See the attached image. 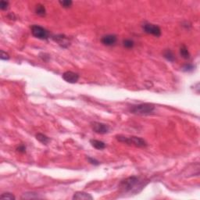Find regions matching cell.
<instances>
[{"label": "cell", "mask_w": 200, "mask_h": 200, "mask_svg": "<svg viewBox=\"0 0 200 200\" xmlns=\"http://www.w3.org/2000/svg\"><path fill=\"white\" fill-rule=\"evenodd\" d=\"M38 195L34 192H26L23 194L21 196L22 199H38Z\"/></svg>", "instance_id": "cell-16"}, {"label": "cell", "mask_w": 200, "mask_h": 200, "mask_svg": "<svg viewBox=\"0 0 200 200\" xmlns=\"http://www.w3.org/2000/svg\"><path fill=\"white\" fill-rule=\"evenodd\" d=\"M195 69V67H194L192 64H185V65L183 66L182 67V70L184 71V72H189V71H192V70Z\"/></svg>", "instance_id": "cell-20"}, {"label": "cell", "mask_w": 200, "mask_h": 200, "mask_svg": "<svg viewBox=\"0 0 200 200\" xmlns=\"http://www.w3.org/2000/svg\"><path fill=\"white\" fill-rule=\"evenodd\" d=\"M16 150H17V152H19V153H26V147L22 145V146H19L18 148H16Z\"/></svg>", "instance_id": "cell-24"}, {"label": "cell", "mask_w": 200, "mask_h": 200, "mask_svg": "<svg viewBox=\"0 0 200 200\" xmlns=\"http://www.w3.org/2000/svg\"><path fill=\"white\" fill-rule=\"evenodd\" d=\"M116 138L119 142H124L125 144L130 145V146L139 147V148H144V147L147 146V142L143 138L139 137H136V136L127 137V136H124V135H116Z\"/></svg>", "instance_id": "cell-2"}, {"label": "cell", "mask_w": 200, "mask_h": 200, "mask_svg": "<svg viewBox=\"0 0 200 200\" xmlns=\"http://www.w3.org/2000/svg\"><path fill=\"white\" fill-rule=\"evenodd\" d=\"M59 2L63 8H70L73 4V2L70 0H63V1H59Z\"/></svg>", "instance_id": "cell-19"}, {"label": "cell", "mask_w": 200, "mask_h": 200, "mask_svg": "<svg viewBox=\"0 0 200 200\" xmlns=\"http://www.w3.org/2000/svg\"><path fill=\"white\" fill-rule=\"evenodd\" d=\"M180 54L181 56L184 59H188L190 58V53H189V49H188V48H187L184 45H183L181 47Z\"/></svg>", "instance_id": "cell-15"}, {"label": "cell", "mask_w": 200, "mask_h": 200, "mask_svg": "<svg viewBox=\"0 0 200 200\" xmlns=\"http://www.w3.org/2000/svg\"><path fill=\"white\" fill-rule=\"evenodd\" d=\"M8 6H9V2H6V1H1L0 2V9L2 10H6V9H8Z\"/></svg>", "instance_id": "cell-21"}, {"label": "cell", "mask_w": 200, "mask_h": 200, "mask_svg": "<svg viewBox=\"0 0 200 200\" xmlns=\"http://www.w3.org/2000/svg\"><path fill=\"white\" fill-rule=\"evenodd\" d=\"M52 40L55 41L56 42H57L59 45H60L61 47L63 48H67L68 45H70L69 44V42H68L67 38L63 35V34H58V35H54V36L52 37Z\"/></svg>", "instance_id": "cell-8"}, {"label": "cell", "mask_w": 200, "mask_h": 200, "mask_svg": "<svg viewBox=\"0 0 200 200\" xmlns=\"http://www.w3.org/2000/svg\"><path fill=\"white\" fill-rule=\"evenodd\" d=\"M0 199H8V200H14L15 199V196L12 193L9 192H6V193H2L0 196Z\"/></svg>", "instance_id": "cell-17"}, {"label": "cell", "mask_w": 200, "mask_h": 200, "mask_svg": "<svg viewBox=\"0 0 200 200\" xmlns=\"http://www.w3.org/2000/svg\"><path fill=\"white\" fill-rule=\"evenodd\" d=\"M163 56L166 60L170 61V62H173V61L175 60V56L173 55V52L170 49L166 50V51L164 52Z\"/></svg>", "instance_id": "cell-14"}, {"label": "cell", "mask_w": 200, "mask_h": 200, "mask_svg": "<svg viewBox=\"0 0 200 200\" xmlns=\"http://www.w3.org/2000/svg\"><path fill=\"white\" fill-rule=\"evenodd\" d=\"M91 127L92 130H94L95 133L100 134V135H105L107 134L110 130V127L107 124L99 123V122H92L91 123Z\"/></svg>", "instance_id": "cell-6"}, {"label": "cell", "mask_w": 200, "mask_h": 200, "mask_svg": "<svg viewBox=\"0 0 200 200\" xmlns=\"http://www.w3.org/2000/svg\"><path fill=\"white\" fill-rule=\"evenodd\" d=\"M73 199L75 200H92L93 197L90 194L83 192V191H77L73 196Z\"/></svg>", "instance_id": "cell-10"}, {"label": "cell", "mask_w": 200, "mask_h": 200, "mask_svg": "<svg viewBox=\"0 0 200 200\" xmlns=\"http://www.w3.org/2000/svg\"><path fill=\"white\" fill-rule=\"evenodd\" d=\"M146 182L139 177L131 176L120 182L119 189L122 193H138L145 187Z\"/></svg>", "instance_id": "cell-1"}, {"label": "cell", "mask_w": 200, "mask_h": 200, "mask_svg": "<svg viewBox=\"0 0 200 200\" xmlns=\"http://www.w3.org/2000/svg\"><path fill=\"white\" fill-rule=\"evenodd\" d=\"M155 110V106L150 103H141L132 105L129 107V111L131 113L138 115H148L153 113Z\"/></svg>", "instance_id": "cell-3"}, {"label": "cell", "mask_w": 200, "mask_h": 200, "mask_svg": "<svg viewBox=\"0 0 200 200\" xmlns=\"http://www.w3.org/2000/svg\"><path fill=\"white\" fill-rule=\"evenodd\" d=\"M63 79L65 81L70 84H75L77 82L79 79V75L77 73L72 71H66L63 74Z\"/></svg>", "instance_id": "cell-7"}, {"label": "cell", "mask_w": 200, "mask_h": 200, "mask_svg": "<svg viewBox=\"0 0 200 200\" xmlns=\"http://www.w3.org/2000/svg\"><path fill=\"white\" fill-rule=\"evenodd\" d=\"M90 143L96 149H104L106 148V143L102 141H99V140H95V139H92L90 140Z\"/></svg>", "instance_id": "cell-11"}, {"label": "cell", "mask_w": 200, "mask_h": 200, "mask_svg": "<svg viewBox=\"0 0 200 200\" xmlns=\"http://www.w3.org/2000/svg\"><path fill=\"white\" fill-rule=\"evenodd\" d=\"M9 59V56L8 53H6V52H5L3 50H2L1 51V59H2V60H8Z\"/></svg>", "instance_id": "cell-22"}, {"label": "cell", "mask_w": 200, "mask_h": 200, "mask_svg": "<svg viewBox=\"0 0 200 200\" xmlns=\"http://www.w3.org/2000/svg\"><path fill=\"white\" fill-rule=\"evenodd\" d=\"M32 30V33L33 34V36L35 38H38V39H48L49 37V33L47 30L45 29L44 27H41L39 25H33L31 27Z\"/></svg>", "instance_id": "cell-4"}, {"label": "cell", "mask_w": 200, "mask_h": 200, "mask_svg": "<svg viewBox=\"0 0 200 200\" xmlns=\"http://www.w3.org/2000/svg\"><path fill=\"white\" fill-rule=\"evenodd\" d=\"M87 160L89 161L90 163L93 164V165H95V166H98V165H99V163H100L98 160H96L95 159H93V158H92V157H89V156L87 157Z\"/></svg>", "instance_id": "cell-23"}, {"label": "cell", "mask_w": 200, "mask_h": 200, "mask_svg": "<svg viewBox=\"0 0 200 200\" xmlns=\"http://www.w3.org/2000/svg\"><path fill=\"white\" fill-rule=\"evenodd\" d=\"M36 139L38 140L41 143H42L43 145H47L49 142H50L49 138L47 137L46 135H43V134H41V133H38L36 135Z\"/></svg>", "instance_id": "cell-12"}, {"label": "cell", "mask_w": 200, "mask_h": 200, "mask_svg": "<svg viewBox=\"0 0 200 200\" xmlns=\"http://www.w3.org/2000/svg\"><path fill=\"white\" fill-rule=\"evenodd\" d=\"M142 27L143 31L147 34H153L156 37H160L161 35V29L157 25L153 24H145Z\"/></svg>", "instance_id": "cell-5"}, {"label": "cell", "mask_w": 200, "mask_h": 200, "mask_svg": "<svg viewBox=\"0 0 200 200\" xmlns=\"http://www.w3.org/2000/svg\"><path fill=\"white\" fill-rule=\"evenodd\" d=\"M123 45L127 49H132L134 47V45H135V42L132 40H130V39H125L123 42Z\"/></svg>", "instance_id": "cell-18"}, {"label": "cell", "mask_w": 200, "mask_h": 200, "mask_svg": "<svg viewBox=\"0 0 200 200\" xmlns=\"http://www.w3.org/2000/svg\"><path fill=\"white\" fill-rule=\"evenodd\" d=\"M117 38L114 34H107L102 38L101 42L102 43L107 46H111V45H114L115 43L117 42Z\"/></svg>", "instance_id": "cell-9"}, {"label": "cell", "mask_w": 200, "mask_h": 200, "mask_svg": "<svg viewBox=\"0 0 200 200\" xmlns=\"http://www.w3.org/2000/svg\"><path fill=\"white\" fill-rule=\"evenodd\" d=\"M35 13L38 16H45V14H46L45 6L42 4H38L36 6V8H35Z\"/></svg>", "instance_id": "cell-13"}]
</instances>
